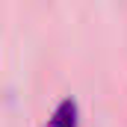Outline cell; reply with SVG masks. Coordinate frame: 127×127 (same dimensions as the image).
<instances>
[{"instance_id": "1", "label": "cell", "mask_w": 127, "mask_h": 127, "mask_svg": "<svg viewBox=\"0 0 127 127\" xmlns=\"http://www.w3.org/2000/svg\"><path fill=\"white\" fill-rule=\"evenodd\" d=\"M80 121V109H77V100L74 97H62L53 109V115L47 118V127H77Z\"/></svg>"}]
</instances>
